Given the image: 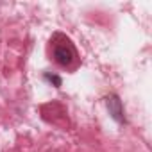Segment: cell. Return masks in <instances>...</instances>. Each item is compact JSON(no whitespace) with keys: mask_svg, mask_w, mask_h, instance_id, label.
<instances>
[{"mask_svg":"<svg viewBox=\"0 0 152 152\" xmlns=\"http://www.w3.org/2000/svg\"><path fill=\"white\" fill-rule=\"evenodd\" d=\"M45 79H47V81H50V83H54V86H56V88H59V86H61V79L57 77V75H50V73H47V75H45Z\"/></svg>","mask_w":152,"mask_h":152,"instance_id":"3","label":"cell"},{"mask_svg":"<svg viewBox=\"0 0 152 152\" xmlns=\"http://www.w3.org/2000/svg\"><path fill=\"white\" fill-rule=\"evenodd\" d=\"M107 109H109V115L118 122V124H124L125 122V116H124V107H122V102L116 95H109L107 97Z\"/></svg>","mask_w":152,"mask_h":152,"instance_id":"2","label":"cell"},{"mask_svg":"<svg viewBox=\"0 0 152 152\" xmlns=\"http://www.w3.org/2000/svg\"><path fill=\"white\" fill-rule=\"evenodd\" d=\"M54 59L61 66H70L73 63V59H75V52H73L72 45L68 41L63 43V45H56L54 47Z\"/></svg>","mask_w":152,"mask_h":152,"instance_id":"1","label":"cell"}]
</instances>
